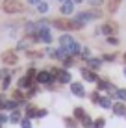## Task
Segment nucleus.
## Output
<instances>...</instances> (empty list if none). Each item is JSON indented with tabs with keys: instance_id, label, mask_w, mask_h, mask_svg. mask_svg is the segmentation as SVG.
<instances>
[{
	"instance_id": "473e14b6",
	"label": "nucleus",
	"mask_w": 126,
	"mask_h": 128,
	"mask_svg": "<svg viewBox=\"0 0 126 128\" xmlns=\"http://www.w3.org/2000/svg\"><path fill=\"white\" fill-rule=\"evenodd\" d=\"M45 115H46L45 110H39V112H37V117H45Z\"/></svg>"
},
{
	"instance_id": "72a5a7b5",
	"label": "nucleus",
	"mask_w": 126,
	"mask_h": 128,
	"mask_svg": "<svg viewBox=\"0 0 126 128\" xmlns=\"http://www.w3.org/2000/svg\"><path fill=\"white\" fill-rule=\"evenodd\" d=\"M30 4H41V0H28Z\"/></svg>"
},
{
	"instance_id": "4be33fe9",
	"label": "nucleus",
	"mask_w": 126,
	"mask_h": 128,
	"mask_svg": "<svg viewBox=\"0 0 126 128\" xmlns=\"http://www.w3.org/2000/svg\"><path fill=\"white\" fill-rule=\"evenodd\" d=\"M98 87H100V89H110V84H108V82H102V80H98Z\"/></svg>"
},
{
	"instance_id": "a878e982",
	"label": "nucleus",
	"mask_w": 126,
	"mask_h": 128,
	"mask_svg": "<svg viewBox=\"0 0 126 128\" xmlns=\"http://www.w3.org/2000/svg\"><path fill=\"white\" fill-rule=\"evenodd\" d=\"M87 2L91 4V6H100V4H102V0H87Z\"/></svg>"
},
{
	"instance_id": "dca6fc26",
	"label": "nucleus",
	"mask_w": 126,
	"mask_h": 128,
	"mask_svg": "<svg viewBox=\"0 0 126 128\" xmlns=\"http://www.w3.org/2000/svg\"><path fill=\"white\" fill-rule=\"evenodd\" d=\"M82 124H84L85 128H91V126H93V122H91V119H89L87 115H85L84 119H82Z\"/></svg>"
},
{
	"instance_id": "1a4fd4ad",
	"label": "nucleus",
	"mask_w": 126,
	"mask_h": 128,
	"mask_svg": "<svg viewBox=\"0 0 126 128\" xmlns=\"http://www.w3.org/2000/svg\"><path fill=\"white\" fill-rule=\"evenodd\" d=\"M82 74H84V78H85V80H89V82H97L98 80V76L95 72H91L89 69H82Z\"/></svg>"
},
{
	"instance_id": "f257e3e1",
	"label": "nucleus",
	"mask_w": 126,
	"mask_h": 128,
	"mask_svg": "<svg viewBox=\"0 0 126 128\" xmlns=\"http://www.w3.org/2000/svg\"><path fill=\"white\" fill-rule=\"evenodd\" d=\"M59 43H61V48H65V50H67L69 56L78 54V52H80V45H78V43L71 37V35H61V37H59Z\"/></svg>"
},
{
	"instance_id": "b1692460",
	"label": "nucleus",
	"mask_w": 126,
	"mask_h": 128,
	"mask_svg": "<svg viewBox=\"0 0 126 128\" xmlns=\"http://www.w3.org/2000/svg\"><path fill=\"white\" fill-rule=\"evenodd\" d=\"M20 124H22V128H32V124H30L28 119H22V121H20Z\"/></svg>"
},
{
	"instance_id": "c85d7f7f",
	"label": "nucleus",
	"mask_w": 126,
	"mask_h": 128,
	"mask_svg": "<svg viewBox=\"0 0 126 128\" xmlns=\"http://www.w3.org/2000/svg\"><path fill=\"white\" fill-rule=\"evenodd\" d=\"M108 43H111V45H117L119 41H117V37H108Z\"/></svg>"
},
{
	"instance_id": "20e7f679",
	"label": "nucleus",
	"mask_w": 126,
	"mask_h": 128,
	"mask_svg": "<svg viewBox=\"0 0 126 128\" xmlns=\"http://www.w3.org/2000/svg\"><path fill=\"white\" fill-rule=\"evenodd\" d=\"M102 13H100V10H91V11H87V13H80V15L76 17V20H80V22H85V20H91V19H98Z\"/></svg>"
},
{
	"instance_id": "a211bd4d",
	"label": "nucleus",
	"mask_w": 126,
	"mask_h": 128,
	"mask_svg": "<svg viewBox=\"0 0 126 128\" xmlns=\"http://www.w3.org/2000/svg\"><path fill=\"white\" fill-rule=\"evenodd\" d=\"M100 106L102 108H111V100L110 98H100Z\"/></svg>"
},
{
	"instance_id": "4468645a",
	"label": "nucleus",
	"mask_w": 126,
	"mask_h": 128,
	"mask_svg": "<svg viewBox=\"0 0 126 128\" xmlns=\"http://www.w3.org/2000/svg\"><path fill=\"white\" fill-rule=\"evenodd\" d=\"M30 82H32V78L30 76H24L19 80V87H30Z\"/></svg>"
},
{
	"instance_id": "c9c22d12",
	"label": "nucleus",
	"mask_w": 126,
	"mask_h": 128,
	"mask_svg": "<svg viewBox=\"0 0 126 128\" xmlns=\"http://www.w3.org/2000/svg\"><path fill=\"white\" fill-rule=\"evenodd\" d=\"M124 61H126V54H124Z\"/></svg>"
},
{
	"instance_id": "ddd939ff",
	"label": "nucleus",
	"mask_w": 126,
	"mask_h": 128,
	"mask_svg": "<svg viewBox=\"0 0 126 128\" xmlns=\"http://www.w3.org/2000/svg\"><path fill=\"white\" fill-rule=\"evenodd\" d=\"M113 112H115V115H124V113H126V108H124V104H115L113 106Z\"/></svg>"
},
{
	"instance_id": "9b49d317",
	"label": "nucleus",
	"mask_w": 126,
	"mask_h": 128,
	"mask_svg": "<svg viewBox=\"0 0 126 128\" xmlns=\"http://www.w3.org/2000/svg\"><path fill=\"white\" fill-rule=\"evenodd\" d=\"M102 32L104 34H115L117 32V26H115V22H108V24H104V28H102Z\"/></svg>"
},
{
	"instance_id": "0eeeda50",
	"label": "nucleus",
	"mask_w": 126,
	"mask_h": 128,
	"mask_svg": "<svg viewBox=\"0 0 126 128\" xmlns=\"http://www.w3.org/2000/svg\"><path fill=\"white\" fill-rule=\"evenodd\" d=\"M71 91H72L76 96H84V95H85L84 86H82V84H71Z\"/></svg>"
},
{
	"instance_id": "423d86ee",
	"label": "nucleus",
	"mask_w": 126,
	"mask_h": 128,
	"mask_svg": "<svg viewBox=\"0 0 126 128\" xmlns=\"http://www.w3.org/2000/svg\"><path fill=\"white\" fill-rule=\"evenodd\" d=\"M2 60H4V63H7V65H15L17 63V54L15 52H6V54L2 56Z\"/></svg>"
},
{
	"instance_id": "e433bc0d",
	"label": "nucleus",
	"mask_w": 126,
	"mask_h": 128,
	"mask_svg": "<svg viewBox=\"0 0 126 128\" xmlns=\"http://www.w3.org/2000/svg\"><path fill=\"white\" fill-rule=\"evenodd\" d=\"M6 2H7V0H6Z\"/></svg>"
},
{
	"instance_id": "cd10ccee",
	"label": "nucleus",
	"mask_w": 126,
	"mask_h": 128,
	"mask_svg": "<svg viewBox=\"0 0 126 128\" xmlns=\"http://www.w3.org/2000/svg\"><path fill=\"white\" fill-rule=\"evenodd\" d=\"M15 106H17V102H7L6 108H7V110H15Z\"/></svg>"
},
{
	"instance_id": "6ab92c4d",
	"label": "nucleus",
	"mask_w": 126,
	"mask_h": 128,
	"mask_svg": "<svg viewBox=\"0 0 126 128\" xmlns=\"http://www.w3.org/2000/svg\"><path fill=\"white\" fill-rule=\"evenodd\" d=\"M117 98L126 100V89H119V91H117Z\"/></svg>"
},
{
	"instance_id": "393cba45",
	"label": "nucleus",
	"mask_w": 126,
	"mask_h": 128,
	"mask_svg": "<svg viewBox=\"0 0 126 128\" xmlns=\"http://www.w3.org/2000/svg\"><path fill=\"white\" fill-rule=\"evenodd\" d=\"M65 122H67L69 128H76V124H74V121H72V119H65Z\"/></svg>"
},
{
	"instance_id": "f8f14e48",
	"label": "nucleus",
	"mask_w": 126,
	"mask_h": 128,
	"mask_svg": "<svg viewBox=\"0 0 126 128\" xmlns=\"http://www.w3.org/2000/svg\"><path fill=\"white\" fill-rule=\"evenodd\" d=\"M121 0H108V8H110V13H115L117 8H119Z\"/></svg>"
},
{
	"instance_id": "bb28decb",
	"label": "nucleus",
	"mask_w": 126,
	"mask_h": 128,
	"mask_svg": "<svg viewBox=\"0 0 126 128\" xmlns=\"http://www.w3.org/2000/svg\"><path fill=\"white\" fill-rule=\"evenodd\" d=\"M91 100H93V102H100V96H98L97 93H93L91 95Z\"/></svg>"
},
{
	"instance_id": "7ed1b4c3",
	"label": "nucleus",
	"mask_w": 126,
	"mask_h": 128,
	"mask_svg": "<svg viewBox=\"0 0 126 128\" xmlns=\"http://www.w3.org/2000/svg\"><path fill=\"white\" fill-rule=\"evenodd\" d=\"M22 10H24V6L19 0H7V2H4V11L6 13H19Z\"/></svg>"
},
{
	"instance_id": "7c9ffc66",
	"label": "nucleus",
	"mask_w": 126,
	"mask_h": 128,
	"mask_svg": "<svg viewBox=\"0 0 126 128\" xmlns=\"http://www.w3.org/2000/svg\"><path fill=\"white\" fill-rule=\"evenodd\" d=\"M17 121H19V113H13L11 115V122H17Z\"/></svg>"
},
{
	"instance_id": "412c9836",
	"label": "nucleus",
	"mask_w": 126,
	"mask_h": 128,
	"mask_svg": "<svg viewBox=\"0 0 126 128\" xmlns=\"http://www.w3.org/2000/svg\"><path fill=\"white\" fill-rule=\"evenodd\" d=\"M104 122H106V121H104V119H97V121H95V128H104Z\"/></svg>"
},
{
	"instance_id": "f03ea898",
	"label": "nucleus",
	"mask_w": 126,
	"mask_h": 128,
	"mask_svg": "<svg viewBox=\"0 0 126 128\" xmlns=\"http://www.w3.org/2000/svg\"><path fill=\"white\" fill-rule=\"evenodd\" d=\"M54 26L59 30H80V28H84V22H80V20H67V19H56Z\"/></svg>"
},
{
	"instance_id": "c756f323",
	"label": "nucleus",
	"mask_w": 126,
	"mask_h": 128,
	"mask_svg": "<svg viewBox=\"0 0 126 128\" xmlns=\"http://www.w3.org/2000/svg\"><path fill=\"white\" fill-rule=\"evenodd\" d=\"M6 100H4V96H0V110H2V108H6Z\"/></svg>"
},
{
	"instance_id": "6e6552de",
	"label": "nucleus",
	"mask_w": 126,
	"mask_h": 128,
	"mask_svg": "<svg viewBox=\"0 0 126 128\" xmlns=\"http://www.w3.org/2000/svg\"><path fill=\"white\" fill-rule=\"evenodd\" d=\"M72 10H74V4L69 2V0H65V2L61 4V13H63V15H69V13H72Z\"/></svg>"
},
{
	"instance_id": "2f4dec72",
	"label": "nucleus",
	"mask_w": 126,
	"mask_h": 128,
	"mask_svg": "<svg viewBox=\"0 0 126 128\" xmlns=\"http://www.w3.org/2000/svg\"><path fill=\"white\" fill-rule=\"evenodd\" d=\"M2 86H4V89H6V87H7V86H9V78H7V76H6V78H4V84H2Z\"/></svg>"
},
{
	"instance_id": "9d476101",
	"label": "nucleus",
	"mask_w": 126,
	"mask_h": 128,
	"mask_svg": "<svg viewBox=\"0 0 126 128\" xmlns=\"http://www.w3.org/2000/svg\"><path fill=\"white\" fill-rule=\"evenodd\" d=\"M37 80H39V82H43V84L52 82V74L48 72V70H43V72H39V74H37Z\"/></svg>"
},
{
	"instance_id": "39448f33",
	"label": "nucleus",
	"mask_w": 126,
	"mask_h": 128,
	"mask_svg": "<svg viewBox=\"0 0 126 128\" xmlns=\"http://www.w3.org/2000/svg\"><path fill=\"white\" fill-rule=\"evenodd\" d=\"M52 72L58 76V80L59 82H63V84H67V82H71V74L69 72H65V70H58V69H54Z\"/></svg>"
},
{
	"instance_id": "f3484780",
	"label": "nucleus",
	"mask_w": 126,
	"mask_h": 128,
	"mask_svg": "<svg viewBox=\"0 0 126 128\" xmlns=\"http://www.w3.org/2000/svg\"><path fill=\"white\" fill-rule=\"evenodd\" d=\"M74 115H76L78 119H84V117H85V112H84L82 108H76V110H74Z\"/></svg>"
},
{
	"instance_id": "5701e85b",
	"label": "nucleus",
	"mask_w": 126,
	"mask_h": 128,
	"mask_svg": "<svg viewBox=\"0 0 126 128\" xmlns=\"http://www.w3.org/2000/svg\"><path fill=\"white\" fill-rule=\"evenodd\" d=\"M89 65L95 67V69H98V67H100V61H98V60H89Z\"/></svg>"
},
{
	"instance_id": "aec40b11",
	"label": "nucleus",
	"mask_w": 126,
	"mask_h": 128,
	"mask_svg": "<svg viewBox=\"0 0 126 128\" xmlns=\"http://www.w3.org/2000/svg\"><path fill=\"white\" fill-rule=\"evenodd\" d=\"M37 10L41 11V13H45V11H48V6H46L45 2H41V4H37Z\"/></svg>"
},
{
	"instance_id": "2eb2a0df",
	"label": "nucleus",
	"mask_w": 126,
	"mask_h": 128,
	"mask_svg": "<svg viewBox=\"0 0 126 128\" xmlns=\"http://www.w3.org/2000/svg\"><path fill=\"white\" fill-rule=\"evenodd\" d=\"M26 115H28V117H35V115H37V110L33 108V106H28V110H26Z\"/></svg>"
},
{
	"instance_id": "f704fd0d",
	"label": "nucleus",
	"mask_w": 126,
	"mask_h": 128,
	"mask_svg": "<svg viewBox=\"0 0 126 128\" xmlns=\"http://www.w3.org/2000/svg\"><path fill=\"white\" fill-rule=\"evenodd\" d=\"M124 76H126V69H124Z\"/></svg>"
}]
</instances>
